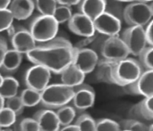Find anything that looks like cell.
<instances>
[{
  "label": "cell",
  "mask_w": 153,
  "mask_h": 131,
  "mask_svg": "<svg viewBox=\"0 0 153 131\" xmlns=\"http://www.w3.org/2000/svg\"><path fill=\"white\" fill-rule=\"evenodd\" d=\"M74 47L69 40L56 37L47 42L40 43L26 53L30 62L47 67L51 73L59 74L73 63Z\"/></svg>",
  "instance_id": "6da1fadb"
},
{
  "label": "cell",
  "mask_w": 153,
  "mask_h": 131,
  "mask_svg": "<svg viewBox=\"0 0 153 131\" xmlns=\"http://www.w3.org/2000/svg\"><path fill=\"white\" fill-rule=\"evenodd\" d=\"M40 103L44 107L57 109L72 101L74 88L63 83L51 84L40 92Z\"/></svg>",
  "instance_id": "7a4b0ae2"
},
{
  "label": "cell",
  "mask_w": 153,
  "mask_h": 131,
  "mask_svg": "<svg viewBox=\"0 0 153 131\" xmlns=\"http://www.w3.org/2000/svg\"><path fill=\"white\" fill-rule=\"evenodd\" d=\"M143 71L139 61L133 58H126L117 61L112 67V80L114 85L124 87L134 82Z\"/></svg>",
  "instance_id": "3957f363"
},
{
  "label": "cell",
  "mask_w": 153,
  "mask_h": 131,
  "mask_svg": "<svg viewBox=\"0 0 153 131\" xmlns=\"http://www.w3.org/2000/svg\"><path fill=\"white\" fill-rule=\"evenodd\" d=\"M28 30L36 42L44 43L57 37L59 23L53 16L39 14L33 19Z\"/></svg>",
  "instance_id": "277c9868"
},
{
  "label": "cell",
  "mask_w": 153,
  "mask_h": 131,
  "mask_svg": "<svg viewBox=\"0 0 153 131\" xmlns=\"http://www.w3.org/2000/svg\"><path fill=\"white\" fill-rule=\"evenodd\" d=\"M153 7L152 3L134 1L124 7L123 21L130 26H145L152 20Z\"/></svg>",
  "instance_id": "5b68a950"
},
{
  "label": "cell",
  "mask_w": 153,
  "mask_h": 131,
  "mask_svg": "<svg viewBox=\"0 0 153 131\" xmlns=\"http://www.w3.org/2000/svg\"><path fill=\"white\" fill-rule=\"evenodd\" d=\"M130 52L119 36L106 37L100 50L99 60L117 62L128 58Z\"/></svg>",
  "instance_id": "8992f818"
},
{
  "label": "cell",
  "mask_w": 153,
  "mask_h": 131,
  "mask_svg": "<svg viewBox=\"0 0 153 131\" xmlns=\"http://www.w3.org/2000/svg\"><path fill=\"white\" fill-rule=\"evenodd\" d=\"M121 38L126 45L130 54L138 56L139 53L147 47L143 26L132 25L126 28L122 33Z\"/></svg>",
  "instance_id": "52a82bcc"
},
{
  "label": "cell",
  "mask_w": 153,
  "mask_h": 131,
  "mask_svg": "<svg viewBox=\"0 0 153 131\" xmlns=\"http://www.w3.org/2000/svg\"><path fill=\"white\" fill-rule=\"evenodd\" d=\"M51 80V71L47 67L34 64L27 69L25 74V84L26 87L41 92L49 85Z\"/></svg>",
  "instance_id": "ba28073f"
},
{
  "label": "cell",
  "mask_w": 153,
  "mask_h": 131,
  "mask_svg": "<svg viewBox=\"0 0 153 131\" xmlns=\"http://www.w3.org/2000/svg\"><path fill=\"white\" fill-rule=\"evenodd\" d=\"M95 93L94 88L88 85L82 84L74 87V96L72 98V106L76 111H85L94 106Z\"/></svg>",
  "instance_id": "9c48e42d"
},
{
  "label": "cell",
  "mask_w": 153,
  "mask_h": 131,
  "mask_svg": "<svg viewBox=\"0 0 153 131\" xmlns=\"http://www.w3.org/2000/svg\"><path fill=\"white\" fill-rule=\"evenodd\" d=\"M126 93L143 97H153V71L143 70L132 83L123 87Z\"/></svg>",
  "instance_id": "30bf717a"
},
{
  "label": "cell",
  "mask_w": 153,
  "mask_h": 131,
  "mask_svg": "<svg viewBox=\"0 0 153 131\" xmlns=\"http://www.w3.org/2000/svg\"><path fill=\"white\" fill-rule=\"evenodd\" d=\"M93 23L95 33L107 37L118 36L122 28V21L106 12L93 19Z\"/></svg>",
  "instance_id": "8fae6325"
},
{
  "label": "cell",
  "mask_w": 153,
  "mask_h": 131,
  "mask_svg": "<svg viewBox=\"0 0 153 131\" xmlns=\"http://www.w3.org/2000/svg\"><path fill=\"white\" fill-rule=\"evenodd\" d=\"M98 61V55L91 48L74 47V56L72 64L77 67L85 74L90 73L94 71Z\"/></svg>",
  "instance_id": "7c38bea8"
},
{
  "label": "cell",
  "mask_w": 153,
  "mask_h": 131,
  "mask_svg": "<svg viewBox=\"0 0 153 131\" xmlns=\"http://www.w3.org/2000/svg\"><path fill=\"white\" fill-rule=\"evenodd\" d=\"M68 29L75 35L86 38L94 36L96 33L94 30L93 19L81 12L72 15L68 22Z\"/></svg>",
  "instance_id": "4fadbf2b"
},
{
  "label": "cell",
  "mask_w": 153,
  "mask_h": 131,
  "mask_svg": "<svg viewBox=\"0 0 153 131\" xmlns=\"http://www.w3.org/2000/svg\"><path fill=\"white\" fill-rule=\"evenodd\" d=\"M13 49L17 50L22 54H26L36 47V42L28 29L22 26L16 27V32L11 38Z\"/></svg>",
  "instance_id": "5bb4252c"
},
{
  "label": "cell",
  "mask_w": 153,
  "mask_h": 131,
  "mask_svg": "<svg viewBox=\"0 0 153 131\" xmlns=\"http://www.w3.org/2000/svg\"><path fill=\"white\" fill-rule=\"evenodd\" d=\"M39 124V131H57L60 129L56 112L51 108H44L37 111L33 116Z\"/></svg>",
  "instance_id": "9a60e30c"
},
{
  "label": "cell",
  "mask_w": 153,
  "mask_h": 131,
  "mask_svg": "<svg viewBox=\"0 0 153 131\" xmlns=\"http://www.w3.org/2000/svg\"><path fill=\"white\" fill-rule=\"evenodd\" d=\"M130 118L152 122L153 120V97H144L140 102L131 107Z\"/></svg>",
  "instance_id": "2e32d148"
},
{
  "label": "cell",
  "mask_w": 153,
  "mask_h": 131,
  "mask_svg": "<svg viewBox=\"0 0 153 131\" xmlns=\"http://www.w3.org/2000/svg\"><path fill=\"white\" fill-rule=\"evenodd\" d=\"M8 9L14 19L25 20L31 17L35 9L34 0H12Z\"/></svg>",
  "instance_id": "e0dca14e"
},
{
  "label": "cell",
  "mask_w": 153,
  "mask_h": 131,
  "mask_svg": "<svg viewBox=\"0 0 153 131\" xmlns=\"http://www.w3.org/2000/svg\"><path fill=\"white\" fill-rule=\"evenodd\" d=\"M79 12L94 19L100 14L105 12L106 0H81L79 3Z\"/></svg>",
  "instance_id": "ac0fdd59"
},
{
  "label": "cell",
  "mask_w": 153,
  "mask_h": 131,
  "mask_svg": "<svg viewBox=\"0 0 153 131\" xmlns=\"http://www.w3.org/2000/svg\"><path fill=\"white\" fill-rule=\"evenodd\" d=\"M59 74L61 83L65 84L73 88L82 84L86 78V74L74 64H71L70 66L64 69Z\"/></svg>",
  "instance_id": "d6986e66"
},
{
  "label": "cell",
  "mask_w": 153,
  "mask_h": 131,
  "mask_svg": "<svg viewBox=\"0 0 153 131\" xmlns=\"http://www.w3.org/2000/svg\"><path fill=\"white\" fill-rule=\"evenodd\" d=\"M23 54L15 49H8L4 56L0 68L4 73H14L20 67Z\"/></svg>",
  "instance_id": "ffe728a7"
},
{
  "label": "cell",
  "mask_w": 153,
  "mask_h": 131,
  "mask_svg": "<svg viewBox=\"0 0 153 131\" xmlns=\"http://www.w3.org/2000/svg\"><path fill=\"white\" fill-rule=\"evenodd\" d=\"M115 63L116 62L100 59L94 70L95 71V80L102 83L114 85L112 80V67Z\"/></svg>",
  "instance_id": "44dd1931"
},
{
  "label": "cell",
  "mask_w": 153,
  "mask_h": 131,
  "mask_svg": "<svg viewBox=\"0 0 153 131\" xmlns=\"http://www.w3.org/2000/svg\"><path fill=\"white\" fill-rule=\"evenodd\" d=\"M19 87V81L12 76H5L0 86V95L4 99L17 95Z\"/></svg>",
  "instance_id": "7402d4cb"
},
{
  "label": "cell",
  "mask_w": 153,
  "mask_h": 131,
  "mask_svg": "<svg viewBox=\"0 0 153 131\" xmlns=\"http://www.w3.org/2000/svg\"><path fill=\"white\" fill-rule=\"evenodd\" d=\"M57 117L59 119L60 127L70 124L74 121L76 116V109L73 106L66 104L62 107L57 108Z\"/></svg>",
  "instance_id": "603a6c76"
},
{
  "label": "cell",
  "mask_w": 153,
  "mask_h": 131,
  "mask_svg": "<svg viewBox=\"0 0 153 131\" xmlns=\"http://www.w3.org/2000/svg\"><path fill=\"white\" fill-rule=\"evenodd\" d=\"M20 98L22 100V102L25 107H35L36 105L40 103L41 95H40V92L39 91L26 87L21 92Z\"/></svg>",
  "instance_id": "cb8c5ba5"
},
{
  "label": "cell",
  "mask_w": 153,
  "mask_h": 131,
  "mask_svg": "<svg viewBox=\"0 0 153 131\" xmlns=\"http://www.w3.org/2000/svg\"><path fill=\"white\" fill-rule=\"evenodd\" d=\"M119 123L120 130L126 131H146L149 130V125L143 123L139 120L133 119H125L121 121Z\"/></svg>",
  "instance_id": "d4e9b609"
},
{
  "label": "cell",
  "mask_w": 153,
  "mask_h": 131,
  "mask_svg": "<svg viewBox=\"0 0 153 131\" xmlns=\"http://www.w3.org/2000/svg\"><path fill=\"white\" fill-rule=\"evenodd\" d=\"M17 115L11 108L7 107H3L0 110V130L8 129L15 124Z\"/></svg>",
  "instance_id": "484cf974"
},
{
  "label": "cell",
  "mask_w": 153,
  "mask_h": 131,
  "mask_svg": "<svg viewBox=\"0 0 153 131\" xmlns=\"http://www.w3.org/2000/svg\"><path fill=\"white\" fill-rule=\"evenodd\" d=\"M139 63L143 70H153V47L147 46L139 55Z\"/></svg>",
  "instance_id": "4316f807"
},
{
  "label": "cell",
  "mask_w": 153,
  "mask_h": 131,
  "mask_svg": "<svg viewBox=\"0 0 153 131\" xmlns=\"http://www.w3.org/2000/svg\"><path fill=\"white\" fill-rule=\"evenodd\" d=\"M36 9L42 15L53 16L58 3L56 0H34Z\"/></svg>",
  "instance_id": "83f0119b"
},
{
  "label": "cell",
  "mask_w": 153,
  "mask_h": 131,
  "mask_svg": "<svg viewBox=\"0 0 153 131\" xmlns=\"http://www.w3.org/2000/svg\"><path fill=\"white\" fill-rule=\"evenodd\" d=\"M74 124L78 126L80 131H95V120L86 113L80 115L75 120Z\"/></svg>",
  "instance_id": "f1b7e54d"
},
{
  "label": "cell",
  "mask_w": 153,
  "mask_h": 131,
  "mask_svg": "<svg viewBox=\"0 0 153 131\" xmlns=\"http://www.w3.org/2000/svg\"><path fill=\"white\" fill-rule=\"evenodd\" d=\"M123 11L124 6L123 5V2L117 0H106L105 12L115 16L122 22L123 21Z\"/></svg>",
  "instance_id": "f546056e"
},
{
  "label": "cell",
  "mask_w": 153,
  "mask_h": 131,
  "mask_svg": "<svg viewBox=\"0 0 153 131\" xmlns=\"http://www.w3.org/2000/svg\"><path fill=\"white\" fill-rule=\"evenodd\" d=\"M73 14L74 13L72 12V8L70 6L58 4L53 14V17L55 19V20L59 23V24H64L68 22Z\"/></svg>",
  "instance_id": "4dcf8cb0"
},
{
  "label": "cell",
  "mask_w": 153,
  "mask_h": 131,
  "mask_svg": "<svg viewBox=\"0 0 153 131\" xmlns=\"http://www.w3.org/2000/svg\"><path fill=\"white\" fill-rule=\"evenodd\" d=\"M120 126L117 121L108 118H100L95 121V131H118Z\"/></svg>",
  "instance_id": "1f68e13d"
},
{
  "label": "cell",
  "mask_w": 153,
  "mask_h": 131,
  "mask_svg": "<svg viewBox=\"0 0 153 131\" xmlns=\"http://www.w3.org/2000/svg\"><path fill=\"white\" fill-rule=\"evenodd\" d=\"M4 106L11 108L12 111H14L15 114L17 115V116L23 113L24 108H25V106H24L20 96L18 95L12 96L11 98L5 99Z\"/></svg>",
  "instance_id": "d6a6232c"
},
{
  "label": "cell",
  "mask_w": 153,
  "mask_h": 131,
  "mask_svg": "<svg viewBox=\"0 0 153 131\" xmlns=\"http://www.w3.org/2000/svg\"><path fill=\"white\" fill-rule=\"evenodd\" d=\"M14 18L12 16L11 11L6 9H1L0 10V33L3 31H6L9 26L13 24Z\"/></svg>",
  "instance_id": "836d02e7"
},
{
  "label": "cell",
  "mask_w": 153,
  "mask_h": 131,
  "mask_svg": "<svg viewBox=\"0 0 153 131\" xmlns=\"http://www.w3.org/2000/svg\"><path fill=\"white\" fill-rule=\"evenodd\" d=\"M19 126L22 131H39V124L34 118H24Z\"/></svg>",
  "instance_id": "e575fe53"
},
{
  "label": "cell",
  "mask_w": 153,
  "mask_h": 131,
  "mask_svg": "<svg viewBox=\"0 0 153 131\" xmlns=\"http://www.w3.org/2000/svg\"><path fill=\"white\" fill-rule=\"evenodd\" d=\"M144 29V37L147 43V46H153V21L151 20L145 26Z\"/></svg>",
  "instance_id": "d590c367"
},
{
  "label": "cell",
  "mask_w": 153,
  "mask_h": 131,
  "mask_svg": "<svg viewBox=\"0 0 153 131\" xmlns=\"http://www.w3.org/2000/svg\"><path fill=\"white\" fill-rule=\"evenodd\" d=\"M96 35H97V34L95 33L94 36H91V37H86V38H84L83 39L80 40V41L76 44V46H75L74 47L75 48L88 47V46H90V45H91V43L94 41V39L95 38Z\"/></svg>",
  "instance_id": "8d00e7d4"
},
{
  "label": "cell",
  "mask_w": 153,
  "mask_h": 131,
  "mask_svg": "<svg viewBox=\"0 0 153 131\" xmlns=\"http://www.w3.org/2000/svg\"><path fill=\"white\" fill-rule=\"evenodd\" d=\"M8 50V45L5 40V38L2 36H0V67L2 65V61L4 59V56Z\"/></svg>",
  "instance_id": "74e56055"
},
{
  "label": "cell",
  "mask_w": 153,
  "mask_h": 131,
  "mask_svg": "<svg viewBox=\"0 0 153 131\" xmlns=\"http://www.w3.org/2000/svg\"><path fill=\"white\" fill-rule=\"evenodd\" d=\"M58 4H62V5H68V6H74L78 5L81 0H56Z\"/></svg>",
  "instance_id": "f35d334b"
},
{
  "label": "cell",
  "mask_w": 153,
  "mask_h": 131,
  "mask_svg": "<svg viewBox=\"0 0 153 131\" xmlns=\"http://www.w3.org/2000/svg\"><path fill=\"white\" fill-rule=\"evenodd\" d=\"M59 130L62 131H80V129L78 128V126L76 124H68L65 126H62L61 129H59Z\"/></svg>",
  "instance_id": "ab89813d"
},
{
  "label": "cell",
  "mask_w": 153,
  "mask_h": 131,
  "mask_svg": "<svg viewBox=\"0 0 153 131\" xmlns=\"http://www.w3.org/2000/svg\"><path fill=\"white\" fill-rule=\"evenodd\" d=\"M15 32H16V26L14 25V24H12L11 26H9V28L6 30V33H7V35L8 37L11 38L12 36L14 35V33H15Z\"/></svg>",
  "instance_id": "60d3db41"
},
{
  "label": "cell",
  "mask_w": 153,
  "mask_h": 131,
  "mask_svg": "<svg viewBox=\"0 0 153 131\" xmlns=\"http://www.w3.org/2000/svg\"><path fill=\"white\" fill-rule=\"evenodd\" d=\"M12 0H0V10L6 9L9 7V4Z\"/></svg>",
  "instance_id": "b9f144b4"
},
{
  "label": "cell",
  "mask_w": 153,
  "mask_h": 131,
  "mask_svg": "<svg viewBox=\"0 0 153 131\" xmlns=\"http://www.w3.org/2000/svg\"><path fill=\"white\" fill-rule=\"evenodd\" d=\"M4 101H5V99L0 95V110L4 107Z\"/></svg>",
  "instance_id": "7bdbcfd3"
},
{
  "label": "cell",
  "mask_w": 153,
  "mask_h": 131,
  "mask_svg": "<svg viewBox=\"0 0 153 131\" xmlns=\"http://www.w3.org/2000/svg\"><path fill=\"white\" fill-rule=\"evenodd\" d=\"M138 1H142V2H144V3H152V0H138Z\"/></svg>",
  "instance_id": "ee69618b"
},
{
  "label": "cell",
  "mask_w": 153,
  "mask_h": 131,
  "mask_svg": "<svg viewBox=\"0 0 153 131\" xmlns=\"http://www.w3.org/2000/svg\"><path fill=\"white\" fill-rule=\"evenodd\" d=\"M3 76L1 75V73H0V86H1V84H2V81H3Z\"/></svg>",
  "instance_id": "f6af8a7d"
}]
</instances>
